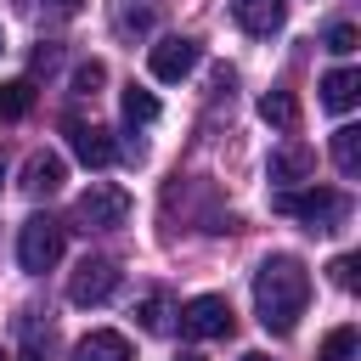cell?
Listing matches in <instances>:
<instances>
[{"instance_id":"cell-1","label":"cell","mask_w":361,"mask_h":361,"mask_svg":"<svg viewBox=\"0 0 361 361\" xmlns=\"http://www.w3.org/2000/svg\"><path fill=\"white\" fill-rule=\"evenodd\" d=\"M305 305H310V271H305V259H293V254L259 259V271H254V316H259V327L276 333V338H288L299 327Z\"/></svg>"},{"instance_id":"cell-2","label":"cell","mask_w":361,"mask_h":361,"mask_svg":"<svg viewBox=\"0 0 361 361\" xmlns=\"http://www.w3.org/2000/svg\"><path fill=\"white\" fill-rule=\"evenodd\" d=\"M276 209H282V214H293V220H305L310 231H338V226L350 220V197H344V192H333V186L282 192V197H276Z\"/></svg>"},{"instance_id":"cell-3","label":"cell","mask_w":361,"mask_h":361,"mask_svg":"<svg viewBox=\"0 0 361 361\" xmlns=\"http://www.w3.org/2000/svg\"><path fill=\"white\" fill-rule=\"evenodd\" d=\"M62 220H51V214H28L23 220V231H17V265L23 271H34V276H45L56 259H62Z\"/></svg>"},{"instance_id":"cell-4","label":"cell","mask_w":361,"mask_h":361,"mask_svg":"<svg viewBox=\"0 0 361 361\" xmlns=\"http://www.w3.org/2000/svg\"><path fill=\"white\" fill-rule=\"evenodd\" d=\"M124 220H130V192L124 186H90L73 203V226L79 231H113Z\"/></svg>"},{"instance_id":"cell-5","label":"cell","mask_w":361,"mask_h":361,"mask_svg":"<svg viewBox=\"0 0 361 361\" xmlns=\"http://www.w3.org/2000/svg\"><path fill=\"white\" fill-rule=\"evenodd\" d=\"M118 293V265L113 259H79V271L68 276V299L79 305V310H90V305H107Z\"/></svg>"},{"instance_id":"cell-6","label":"cell","mask_w":361,"mask_h":361,"mask_svg":"<svg viewBox=\"0 0 361 361\" xmlns=\"http://www.w3.org/2000/svg\"><path fill=\"white\" fill-rule=\"evenodd\" d=\"M180 333L186 338H226L231 333V305L226 293H197L180 305Z\"/></svg>"},{"instance_id":"cell-7","label":"cell","mask_w":361,"mask_h":361,"mask_svg":"<svg viewBox=\"0 0 361 361\" xmlns=\"http://www.w3.org/2000/svg\"><path fill=\"white\" fill-rule=\"evenodd\" d=\"M62 130H68V147H73V158H79V164H90V169H107V164L118 158V141H113V130H107V124L68 118Z\"/></svg>"},{"instance_id":"cell-8","label":"cell","mask_w":361,"mask_h":361,"mask_svg":"<svg viewBox=\"0 0 361 361\" xmlns=\"http://www.w3.org/2000/svg\"><path fill=\"white\" fill-rule=\"evenodd\" d=\"M147 68H152V79H164V85L186 79V73L197 68V39H186V34H164V39L152 45Z\"/></svg>"},{"instance_id":"cell-9","label":"cell","mask_w":361,"mask_h":361,"mask_svg":"<svg viewBox=\"0 0 361 361\" xmlns=\"http://www.w3.org/2000/svg\"><path fill=\"white\" fill-rule=\"evenodd\" d=\"M231 17H237V28H243V34L271 39V34L288 23V0H231Z\"/></svg>"},{"instance_id":"cell-10","label":"cell","mask_w":361,"mask_h":361,"mask_svg":"<svg viewBox=\"0 0 361 361\" xmlns=\"http://www.w3.org/2000/svg\"><path fill=\"white\" fill-rule=\"evenodd\" d=\"M62 180H68V164H62L56 152H34V158L23 164V192H28V197H51Z\"/></svg>"},{"instance_id":"cell-11","label":"cell","mask_w":361,"mask_h":361,"mask_svg":"<svg viewBox=\"0 0 361 361\" xmlns=\"http://www.w3.org/2000/svg\"><path fill=\"white\" fill-rule=\"evenodd\" d=\"M73 361H135V350H130V338H124V333L96 327V333H85V338L73 344Z\"/></svg>"},{"instance_id":"cell-12","label":"cell","mask_w":361,"mask_h":361,"mask_svg":"<svg viewBox=\"0 0 361 361\" xmlns=\"http://www.w3.org/2000/svg\"><path fill=\"white\" fill-rule=\"evenodd\" d=\"M316 175V152L305 141H282L271 152V180H310Z\"/></svg>"},{"instance_id":"cell-13","label":"cell","mask_w":361,"mask_h":361,"mask_svg":"<svg viewBox=\"0 0 361 361\" xmlns=\"http://www.w3.org/2000/svg\"><path fill=\"white\" fill-rule=\"evenodd\" d=\"M361 102V73L355 68H333L327 79H322V107L327 113H350Z\"/></svg>"},{"instance_id":"cell-14","label":"cell","mask_w":361,"mask_h":361,"mask_svg":"<svg viewBox=\"0 0 361 361\" xmlns=\"http://www.w3.org/2000/svg\"><path fill=\"white\" fill-rule=\"evenodd\" d=\"M259 118L293 135V130H299V102H293V90H265V96H259Z\"/></svg>"},{"instance_id":"cell-15","label":"cell","mask_w":361,"mask_h":361,"mask_svg":"<svg viewBox=\"0 0 361 361\" xmlns=\"http://www.w3.org/2000/svg\"><path fill=\"white\" fill-rule=\"evenodd\" d=\"M333 164H338V175H361V130L355 124H338L333 130Z\"/></svg>"},{"instance_id":"cell-16","label":"cell","mask_w":361,"mask_h":361,"mask_svg":"<svg viewBox=\"0 0 361 361\" xmlns=\"http://www.w3.org/2000/svg\"><path fill=\"white\" fill-rule=\"evenodd\" d=\"M17 11H28L34 23H68L85 11V0H17Z\"/></svg>"},{"instance_id":"cell-17","label":"cell","mask_w":361,"mask_h":361,"mask_svg":"<svg viewBox=\"0 0 361 361\" xmlns=\"http://www.w3.org/2000/svg\"><path fill=\"white\" fill-rule=\"evenodd\" d=\"M34 107V79H11L0 85V118H23Z\"/></svg>"},{"instance_id":"cell-18","label":"cell","mask_w":361,"mask_h":361,"mask_svg":"<svg viewBox=\"0 0 361 361\" xmlns=\"http://www.w3.org/2000/svg\"><path fill=\"white\" fill-rule=\"evenodd\" d=\"M152 118H158V96L141 90V85H130L124 90V124H152Z\"/></svg>"},{"instance_id":"cell-19","label":"cell","mask_w":361,"mask_h":361,"mask_svg":"<svg viewBox=\"0 0 361 361\" xmlns=\"http://www.w3.org/2000/svg\"><path fill=\"white\" fill-rule=\"evenodd\" d=\"M169 316H175V310H169V293L152 288V293L141 299V327H147V333H169Z\"/></svg>"},{"instance_id":"cell-20","label":"cell","mask_w":361,"mask_h":361,"mask_svg":"<svg viewBox=\"0 0 361 361\" xmlns=\"http://www.w3.org/2000/svg\"><path fill=\"white\" fill-rule=\"evenodd\" d=\"M355 355V327H333L322 338V361H350Z\"/></svg>"},{"instance_id":"cell-21","label":"cell","mask_w":361,"mask_h":361,"mask_svg":"<svg viewBox=\"0 0 361 361\" xmlns=\"http://www.w3.org/2000/svg\"><path fill=\"white\" fill-rule=\"evenodd\" d=\"M322 45H327V51H333V56H350V51H355V45H361V34H355V28H350V23H333V28H327V34H322Z\"/></svg>"},{"instance_id":"cell-22","label":"cell","mask_w":361,"mask_h":361,"mask_svg":"<svg viewBox=\"0 0 361 361\" xmlns=\"http://www.w3.org/2000/svg\"><path fill=\"white\" fill-rule=\"evenodd\" d=\"M107 79V68L102 62H79L73 68V96H96V85Z\"/></svg>"},{"instance_id":"cell-23","label":"cell","mask_w":361,"mask_h":361,"mask_svg":"<svg viewBox=\"0 0 361 361\" xmlns=\"http://www.w3.org/2000/svg\"><path fill=\"white\" fill-rule=\"evenodd\" d=\"M327 271H333V282H338L344 293H355V254H338V259H333Z\"/></svg>"},{"instance_id":"cell-24","label":"cell","mask_w":361,"mask_h":361,"mask_svg":"<svg viewBox=\"0 0 361 361\" xmlns=\"http://www.w3.org/2000/svg\"><path fill=\"white\" fill-rule=\"evenodd\" d=\"M118 28L124 34H147L152 28V11H118Z\"/></svg>"},{"instance_id":"cell-25","label":"cell","mask_w":361,"mask_h":361,"mask_svg":"<svg viewBox=\"0 0 361 361\" xmlns=\"http://www.w3.org/2000/svg\"><path fill=\"white\" fill-rule=\"evenodd\" d=\"M51 68H56V45H39L34 51V73H51Z\"/></svg>"},{"instance_id":"cell-26","label":"cell","mask_w":361,"mask_h":361,"mask_svg":"<svg viewBox=\"0 0 361 361\" xmlns=\"http://www.w3.org/2000/svg\"><path fill=\"white\" fill-rule=\"evenodd\" d=\"M17 361H45V355H39V350H34V344H28V350H23V355H17Z\"/></svg>"},{"instance_id":"cell-27","label":"cell","mask_w":361,"mask_h":361,"mask_svg":"<svg viewBox=\"0 0 361 361\" xmlns=\"http://www.w3.org/2000/svg\"><path fill=\"white\" fill-rule=\"evenodd\" d=\"M180 361H203V355H192V350H186V355H180Z\"/></svg>"},{"instance_id":"cell-28","label":"cell","mask_w":361,"mask_h":361,"mask_svg":"<svg viewBox=\"0 0 361 361\" xmlns=\"http://www.w3.org/2000/svg\"><path fill=\"white\" fill-rule=\"evenodd\" d=\"M243 361H271V355H243Z\"/></svg>"},{"instance_id":"cell-29","label":"cell","mask_w":361,"mask_h":361,"mask_svg":"<svg viewBox=\"0 0 361 361\" xmlns=\"http://www.w3.org/2000/svg\"><path fill=\"white\" fill-rule=\"evenodd\" d=\"M0 180H6V169H0Z\"/></svg>"},{"instance_id":"cell-30","label":"cell","mask_w":361,"mask_h":361,"mask_svg":"<svg viewBox=\"0 0 361 361\" xmlns=\"http://www.w3.org/2000/svg\"><path fill=\"white\" fill-rule=\"evenodd\" d=\"M0 45H6V39H0Z\"/></svg>"},{"instance_id":"cell-31","label":"cell","mask_w":361,"mask_h":361,"mask_svg":"<svg viewBox=\"0 0 361 361\" xmlns=\"http://www.w3.org/2000/svg\"><path fill=\"white\" fill-rule=\"evenodd\" d=\"M0 361H6V355H0Z\"/></svg>"}]
</instances>
